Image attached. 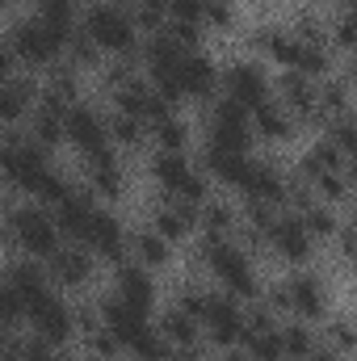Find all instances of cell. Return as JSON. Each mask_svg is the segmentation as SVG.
Returning a JSON list of instances; mask_svg holds the SVG:
<instances>
[{"label": "cell", "instance_id": "ba28073f", "mask_svg": "<svg viewBox=\"0 0 357 361\" xmlns=\"http://www.w3.org/2000/svg\"><path fill=\"white\" fill-rule=\"evenodd\" d=\"M13 47H17V55H21L25 63H47V59H55V55H59V47H63V42H59L42 21H25V25H17Z\"/></svg>", "mask_w": 357, "mask_h": 361}, {"label": "cell", "instance_id": "44dd1931", "mask_svg": "<svg viewBox=\"0 0 357 361\" xmlns=\"http://www.w3.org/2000/svg\"><path fill=\"white\" fill-rule=\"evenodd\" d=\"M282 302H290L298 315H324V294L311 277H298L290 290H282Z\"/></svg>", "mask_w": 357, "mask_h": 361}, {"label": "cell", "instance_id": "c3c4849f", "mask_svg": "<svg viewBox=\"0 0 357 361\" xmlns=\"http://www.w3.org/2000/svg\"><path fill=\"white\" fill-rule=\"evenodd\" d=\"M164 361H169V357H164Z\"/></svg>", "mask_w": 357, "mask_h": 361}, {"label": "cell", "instance_id": "4fadbf2b", "mask_svg": "<svg viewBox=\"0 0 357 361\" xmlns=\"http://www.w3.org/2000/svg\"><path fill=\"white\" fill-rule=\"evenodd\" d=\"M227 92H231L236 105L257 109V105L265 101V76H261V68H253V63H236V68H227Z\"/></svg>", "mask_w": 357, "mask_h": 361}, {"label": "cell", "instance_id": "74e56055", "mask_svg": "<svg viewBox=\"0 0 357 361\" xmlns=\"http://www.w3.org/2000/svg\"><path fill=\"white\" fill-rule=\"evenodd\" d=\"M169 8L177 21H189V25H198V17H202V0H169Z\"/></svg>", "mask_w": 357, "mask_h": 361}, {"label": "cell", "instance_id": "60d3db41", "mask_svg": "<svg viewBox=\"0 0 357 361\" xmlns=\"http://www.w3.org/2000/svg\"><path fill=\"white\" fill-rule=\"evenodd\" d=\"M206 227H210L214 235H219V231H227V227H231V210H223V206H210V210H206Z\"/></svg>", "mask_w": 357, "mask_h": 361}, {"label": "cell", "instance_id": "4dcf8cb0", "mask_svg": "<svg viewBox=\"0 0 357 361\" xmlns=\"http://www.w3.org/2000/svg\"><path fill=\"white\" fill-rule=\"evenodd\" d=\"M261 42H265V51L273 59L298 68V55H303V42H298V38H290V34H261Z\"/></svg>", "mask_w": 357, "mask_h": 361}, {"label": "cell", "instance_id": "5bb4252c", "mask_svg": "<svg viewBox=\"0 0 357 361\" xmlns=\"http://www.w3.org/2000/svg\"><path fill=\"white\" fill-rule=\"evenodd\" d=\"M177 89H181V97H206V92L214 89V68H210V59L185 55L177 63Z\"/></svg>", "mask_w": 357, "mask_h": 361}, {"label": "cell", "instance_id": "d6986e66", "mask_svg": "<svg viewBox=\"0 0 357 361\" xmlns=\"http://www.w3.org/2000/svg\"><path fill=\"white\" fill-rule=\"evenodd\" d=\"M55 257V281H63V286H80L85 277H89V252H80V248H55L51 252Z\"/></svg>", "mask_w": 357, "mask_h": 361}, {"label": "cell", "instance_id": "8fae6325", "mask_svg": "<svg viewBox=\"0 0 357 361\" xmlns=\"http://www.w3.org/2000/svg\"><path fill=\"white\" fill-rule=\"evenodd\" d=\"M198 319H206V328H210V336L219 341V345H231L236 336H240V311H236V302H227V298H219V294H210L206 302H202V315Z\"/></svg>", "mask_w": 357, "mask_h": 361}, {"label": "cell", "instance_id": "7a4b0ae2", "mask_svg": "<svg viewBox=\"0 0 357 361\" xmlns=\"http://www.w3.org/2000/svg\"><path fill=\"white\" fill-rule=\"evenodd\" d=\"M0 169H4V177L13 180V185H21V189H34L42 180V173H47L42 152L34 143H21V139H8L0 147Z\"/></svg>", "mask_w": 357, "mask_h": 361}, {"label": "cell", "instance_id": "7dc6e473", "mask_svg": "<svg viewBox=\"0 0 357 361\" xmlns=\"http://www.w3.org/2000/svg\"><path fill=\"white\" fill-rule=\"evenodd\" d=\"M223 361H244V357H223Z\"/></svg>", "mask_w": 357, "mask_h": 361}, {"label": "cell", "instance_id": "ee69618b", "mask_svg": "<svg viewBox=\"0 0 357 361\" xmlns=\"http://www.w3.org/2000/svg\"><path fill=\"white\" fill-rule=\"evenodd\" d=\"M337 34H341V42H345V47H349V42H353V17H345V21H341V30H337Z\"/></svg>", "mask_w": 357, "mask_h": 361}, {"label": "cell", "instance_id": "3957f363", "mask_svg": "<svg viewBox=\"0 0 357 361\" xmlns=\"http://www.w3.org/2000/svg\"><path fill=\"white\" fill-rule=\"evenodd\" d=\"M248 139H253V122H248L244 105H236V101L219 105V109H214V139H210V147H219V152H240V156H244Z\"/></svg>", "mask_w": 357, "mask_h": 361}, {"label": "cell", "instance_id": "ac0fdd59", "mask_svg": "<svg viewBox=\"0 0 357 361\" xmlns=\"http://www.w3.org/2000/svg\"><path fill=\"white\" fill-rule=\"evenodd\" d=\"M240 189H248L253 193V202H277L286 189H282V177L265 169V164H248L244 169V177H240Z\"/></svg>", "mask_w": 357, "mask_h": 361}, {"label": "cell", "instance_id": "484cf974", "mask_svg": "<svg viewBox=\"0 0 357 361\" xmlns=\"http://www.w3.org/2000/svg\"><path fill=\"white\" fill-rule=\"evenodd\" d=\"M206 164H210V173H214V177L231 180V185H240L244 169H248V160H244L240 152H219V147H210V152H206Z\"/></svg>", "mask_w": 357, "mask_h": 361}, {"label": "cell", "instance_id": "6da1fadb", "mask_svg": "<svg viewBox=\"0 0 357 361\" xmlns=\"http://www.w3.org/2000/svg\"><path fill=\"white\" fill-rule=\"evenodd\" d=\"M89 38L109 51H131L135 47V25L118 4H97L89 17Z\"/></svg>", "mask_w": 357, "mask_h": 361}, {"label": "cell", "instance_id": "8992f818", "mask_svg": "<svg viewBox=\"0 0 357 361\" xmlns=\"http://www.w3.org/2000/svg\"><path fill=\"white\" fill-rule=\"evenodd\" d=\"M156 180L169 189V193H177L185 202H198L202 193H206V185L198 180V173L181 160L177 152H164V156H156Z\"/></svg>", "mask_w": 357, "mask_h": 361}, {"label": "cell", "instance_id": "ab89813d", "mask_svg": "<svg viewBox=\"0 0 357 361\" xmlns=\"http://www.w3.org/2000/svg\"><path fill=\"white\" fill-rule=\"evenodd\" d=\"M139 21L143 25H160L164 21V0H139Z\"/></svg>", "mask_w": 357, "mask_h": 361}, {"label": "cell", "instance_id": "9a60e30c", "mask_svg": "<svg viewBox=\"0 0 357 361\" xmlns=\"http://www.w3.org/2000/svg\"><path fill=\"white\" fill-rule=\"evenodd\" d=\"M240 336H244L248 353H253L257 361H282V336L273 332L269 315H257L248 328H240Z\"/></svg>", "mask_w": 357, "mask_h": 361}, {"label": "cell", "instance_id": "2e32d148", "mask_svg": "<svg viewBox=\"0 0 357 361\" xmlns=\"http://www.w3.org/2000/svg\"><path fill=\"white\" fill-rule=\"evenodd\" d=\"M118 298L147 315V311H152V302H156V286L147 281V273H143V269H122V273H118Z\"/></svg>", "mask_w": 357, "mask_h": 361}, {"label": "cell", "instance_id": "e575fe53", "mask_svg": "<svg viewBox=\"0 0 357 361\" xmlns=\"http://www.w3.org/2000/svg\"><path fill=\"white\" fill-rule=\"evenodd\" d=\"M34 193H42L47 202H63V197H68V180L55 177V173H42V180L34 185Z\"/></svg>", "mask_w": 357, "mask_h": 361}, {"label": "cell", "instance_id": "7c38bea8", "mask_svg": "<svg viewBox=\"0 0 357 361\" xmlns=\"http://www.w3.org/2000/svg\"><path fill=\"white\" fill-rule=\"evenodd\" d=\"M269 240H273V248L282 252V257H290V261H303L307 257V248H311V231L303 227V219H273L265 231Z\"/></svg>", "mask_w": 357, "mask_h": 361}, {"label": "cell", "instance_id": "b9f144b4", "mask_svg": "<svg viewBox=\"0 0 357 361\" xmlns=\"http://www.w3.org/2000/svg\"><path fill=\"white\" fill-rule=\"evenodd\" d=\"M303 227H307V231H324V235H328V231H332V219H328V210H320V206H315V210H307V223H303Z\"/></svg>", "mask_w": 357, "mask_h": 361}, {"label": "cell", "instance_id": "ffe728a7", "mask_svg": "<svg viewBox=\"0 0 357 361\" xmlns=\"http://www.w3.org/2000/svg\"><path fill=\"white\" fill-rule=\"evenodd\" d=\"M92 214H97V210H92L89 197H72V193H68V197L59 202V227H63L68 235H76V240H85Z\"/></svg>", "mask_w": 357, "mask_h": 361}, {"label": "cell", "instance_id": "d6a6232c", "mask_svg": "<svg viewBox=\"0 0 357 361\" xmlns=\"http://www.w3.org/2000/svg\"><path fill=\"white\" fill-rule=\"evenodd\" d=\"M282 336V353H290V357H303L307 349H311V336L303 332V328H286V332H277Z\"/></svg>", "mask_w": 357, "mask_h": 361}, {"label": "cell", "instance_id": "603a6c76", "mask_svg": "<svg viewBox=\"0 0 357 361\" xmlns=\"http://www.w3.org/2000/svg\"><path fill=\"white\" fill-rule=\"evenodd\" d=\"M30 101H34V89L25 80H0V118L4 122L21 118L30 109Z\"/></svg>", "mask_w": 357, "mask_h": 361}, {"label": "cell", "instance_id": "f6af8a7d", "mask_svg": "<svg viewBox=\"0 0 357 361\" xmlns=\"http://www.w3.org/2000/svg\"><path fill=\"white\" fill-rule=\"evenodd\" d=\"M0 80H8V51L0 47Z\"/></svg>", "mask_w": 357, "mask_h": 361}, {"label": "cell", "instance_id": "52a82bcc", "mask_svg": "<svg viewBox=\"0 0 357 361\" xmlns=\"http://www.w3.org/2000/svg\"><path fill=\"white\" fill-rule=\"evenodd\" d=\"M13 231H17L21 248H30L38 257H51L55 252V223L42 210H17L13 214Z\"/></svg>", "mask_w": 357, "mask_h": 361}, {"label": "cell", "instance_id": "1f68e13d", "mask_svg": "<svg viewBox=\"0 0 357 361\" xmlns=\"http://www.w3.org/2000/svg\"><path fill=\"white\" fill-rule=\"evenodd\" d=\"M135 248H139V261L143 265H164L169 261V240H160V235H139Z\"/></svg>", "mask_w": 357, "mask_h": 361}, {"label": "cell", "instance_id": "e0dca14e", "mask_svg": "<svg viewBox=\"0 0 357 361\" xmlns=\"http://www.w3.org/2000/svg\"><path fill=\"white\" fill-rule=\"evenodd\" d=\"M85 244L89 248H97L101 257H118L122 252V227L114 223V214H92V223H89V231H85Z\"/></svg>", "mask_w": 357, "mask_h": 361}, {"label": "cell", "instance_id": "4316f807", "mask_svg": "<svg viewBox=\"0 0 357 361\" xmlns=\"http://www.w3.org/2000/svg\"><path fill=\"white\" fill-rule=\"evenodd\" d=\"M253 114H257L253 122H257V130H261L265 139H286V135H290V114H282L277 105L261 101V105H257Z\"/></svg>", "mask_w": 357, "mask_h": 361}, {"label": "cell", "instance_id": "7bdbcfd3", "mask_svg": "<svg viewBox=\"0 0 357 361\" xmlns=\"http://www.w3.org/2000/svg\"><path fill=\"white\" fill-rule=\"evenodd\" d=\"M324 105L337 109V114H345V89H341V85H328V89H324Z\"/></svg>", "mask_w": 357, "mask_h": 361}, {"label": "cell", "instance_id": "83f0119b", "mask_svg": "<svg viewBox=\"0 0 357 361\" xmlns=\"http://www.w3.org/2000/svg\"><path fill=\"white\" fill-rule=\"evenodd\" d=\"M193 223V210L189 206H164L156 214V227H160V240H181Z\"/></svg>", "mask_w": 357, "mask_h": 361}, {"label": "cell", "instance_id": "d590c367", "mask_svg": "<svg viewBox=\"0 0 357 361\" xmlns=\"http://www.w3.org/2000/svg\"><path fill=\"white\" fill-rule=\"evenodd\" d=\"M114 135H118L122 143H139V139H143V126H139V118H131V114L118 109V118H114Z\"/></svg>", "mask_w": 357, "mask_h": 361}, {"label": "cell", "instance_id": "9c48e42d", "mask_svg": "<svg viewBox=\"0 0 357 361\" xmlns=\"http://www.w3.org/2000/svg\"><path fill=\"white\" fill-rule=\"evenodd\" d=\"M105 328H109V336H114L122 349H131V345L147 332V315L135 311V307L122 302V298H109V302H105Z\"/></svg>", "mask_w": 357, "mask_h": 361}, {"label": "cell", "instance_id": "7402d4cb", "mask_svg": "<svg viewBox=\"0 0 357 361\" xmlns=\"http://www.w3.org/2000/svg\"><path fill=\"white\" fill-rule=\"evenodd\" d=\"M42 281H47V277L34 269V265H13V269H8V290H13L25 307H30L34 298H42V294H47V286H42Z\"/></svg>", "mask_w": 357, "mask_h": 361}, {"label": "cell", "instance_id": "30bf717a", "mask_svg": "<svg viewBox=\"0 0 357 361\" xmlns=\"http://www.w3.org/2000/svg\"><path fill=\"white\" fill-rule=\"evenodd\" d=\"M25 311H30V319H34V328H38L42 341H63V336L72 332V315H68V307H63L59 298H51V294L34 298Z\"/></svg>", "mask_w": 357, "mask_h": 361}, {"label": "cell", "instance_id": "5b68a950", "mask_svg": "<svg viewBox=\"0 0 357 361\" xmlns=\"http://www.w3.org/2000/svg\"><path fill=\"white\" fill-rule=\"evenodd\" d=\"M63 130H68V139H72L85 156H101V152H109V135H105L101 118H97L92 109H85V105H76V109L63 114Z\"/></svg>", "mask_w": 357, "mask_h": 361}, {"label": "cell", "instance_id": "d4e9b609", "mask_svg": "<svg viewBox=\"0 0 357 361\" xmlns=\"http://www.w3.org/2000/svg\"><path fill=\"white\" fill-rule=\"evenodd\" d=\"M92 160V185L101 189V193H122V169H118V160L109 156V152H101V156H89Z\"/></svg>", "mask_w": 357, "mask_h": 361}, {"label": "cell", "instance_id": "bcb514c9", "mask_svg": "<svg viewBox=\"0 0 357 361\" xmlns=\"http://www.w3.org/2000/svg\"><path fill=\"white\" fill-rule=\"evenodd\" d=\"M315 361H337V357H328V353H324V357H315Z\"/></svg>", "mask_w": 357, "mask_h": 361}, {"label": "cell", "instance_id": "8d00e7d4", "mask_svg": "<svg viewBox=\"0 0 357 361\" xmlns=\"http://www.w3.org/2000/svg\"><path fill=\"white\" fill-rule=\"evenodd\" d=\"M156 139H160V147L177 152L181 143H185V130H181V122H173V118H164V122H156Z\"/></svg>", "mask_w": 357, "mask_h": 361}, {"label": "cell", "instance_id": "f35d334b", "mask_svg": "<svg viewBox=\"0 0 357 361\" xmlns=\"http://www.w3.org/2000/svg\"><path fill=\"white\" fill-rule=\"evenodd\" d=\"M202 17H210L214 25H227L231 21V8H227V0H202Z\"/></svg>", "mask_w": 357, "mask_h": 361}, {"label": "cell", "instance_id": "f546056e", "mask_svg": "<svg viewBox=\"0 0 357 361\" xmlns=\"http://www.w3.org/2000/svg\"><path fill=\"white\" fill-rule=\"evenodd\" d=\"M164 336L181 345V349H193V336H198V328H193V315H185V311H169L164 315Z\"/></svg>", "mask_w": 357, "mask_h": 361}, {"label": "cell", "instance_id": "277c9868", "mask_svg": "<svg viewBox=\"0 0 357 361\" xmlns=\"http://www.w3.org/2000/svg\"><path fill=\"white\" fill-rule=\"evenodd\" d=\"M206 261H210V269L219 273L236 294H257V281H253V269H248V261L231 248V244H219V240H210L206 244Z\"/></svg>", "mask_w": 357, "mask_h": 361}, {"label": "cell", "instance_id": "f1b7e54d", "mask_svg": "<svg viewBox=\"0 0 357 361\" xmlns=\"http://www.w3.org/2000/svg\"><path fill=\"white\" fill-rule=\"evenodd\" d=\"M282 92H286V101H290L298 114H307V109L315 105V92H311V85H307L303 72H286V76H282Z\"/></svg>", "mask_w": 357, "mask_h": 361}, {"label": "cell", "instance_id": "836d02e7", "mask_svg": "<svg viewBox=\"0 0 357 361\" xmlns=\"http://www.w3.org/2000/svg\"><path fill=\"white\" fill-rule=\"evenodd\" d=\"M25 315V302L8 290V286H0V324H17Z\"/></svg>", "mask_w": 357, "mask_h": 361}, {"label": "cell", "instance_id": "cb8c5ba5", "mask_svg": "<svg viewBox=\"0 0 357 361\" xmlns=\"http://www.w3.org/2000/svg\"><path fill=\"white\" fill-rule=\"evenodd\" d=\"M38 13H42L38 21H42V25L63 42V38H68V30H72V0H38Z\"/></svg>", "mask_w": 357, "mask_h": 361}]
</instances>
